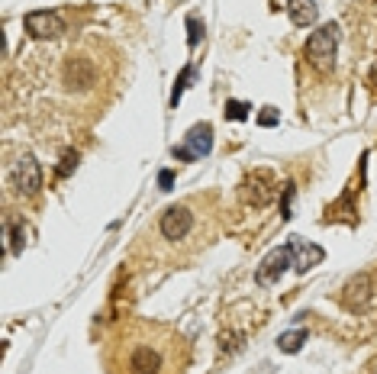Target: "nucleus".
Here are the masks:
<instances>
[{"instance_id":"nucleus-1","label":"nucleus","mask_w":377,"mask_h":374,"mask_svg":"<svg viewBox=\"0 0 377 374\" xmlns=\"http://www.w3.org/2000/svg\"><path fill=\"white\" fill-rule=\"evenodd\" d=\"M106 374H187L190 346L165 323L129 319L104 346Z\"/></svg>"},{"instance_id":"nucleus-2","label":"nucleus","mask_w":377,"mask_h":374,"mask_svg":"<svg viewBox=\"0 0 377 374\" xmlns=\"http://www.w3.org/2000/svg\"><path fill=\"white\" fill-rule=\"evenodd\" d=\"M335 55H339V26L335 23H326L319 26L303 46V58L313 65L319 75H329L335 68Z\"/></svg>"},{"instance_id":"nucleus-3","label":"nucleus","mask_w":377,"mask_h":374,"mask_svg":"<svg viewBox=\"0 0 377 374\" xmlns=\"http://www.w3.org/2000/svg\"><path fill=\"white\" fill-rule=\"evenodd\" d=\"M158 233H161V239L171 242V245L184 242V239L194 233V210H190L187 203L168 207L165 213H161V220H158Z\"/></svg>"},{"instance_id":"nucleus-4","label":"nucleus","mask_w":377,"mask_h":374,"mask_svg":"<svg viewBox=\"0 0 377 374\" xmlns=\"http://www.w3.org/2000/svg\"><path fill=\"white\" fill-rule=\"evenodd\" d=\"M10 187H13L23 201H29V197H35L42 191V168L33 155H20V159H16L13 171H10Z\"/></svg>"},{"instance_id":"nucleus-5","label":"nucleus","mask_w":377,"mask_h":374,"mask_svg":"<svg viewBox=\"0 0 377 374\" xmlns=\"http://www.w3.org/2000/svg\"><path fill=\"white\" fill-rule=\"evenodd\" d=\"M290 265H293V249H290V242H287V245H280V249L268 252V255L261 258V265L255 268V284H258V287L278 284L280 277L287 274Z\"/></svg>"},{"instance_id":"nucleus-6","label":"nucleus","mask_w":377,"mask_h":374,"mask_svg":"<svg viewBox=\"0 0 377 374\" xmlns=\"http://www.w3.org/2000/svg\"><path fill=\"white\" fill-rule=\"evenodd\" d=\"M213 152V126L209 123H197L187 129V136H184V146L181 149H171V155L181 161H197L203 159V155Z\"/></svg>"},{"instance_id":"nucleus-7","label":"nucleus","mask_w":377,"mask_h":374,"mask_svg":"<svg viewBox=\"0 0 377 374\" xmlns=\"http://www.w3.org/2000/svg\"><path fill=\"white\" fill-rule=\"evenodd\" d=\"M23 29H26L33 39L49 42V39H58V36L65 33V20L55 14V10H33V14L23 16Z\"/></svg>"},{"instance_id":"nucleus-8","label":"nucleus","mask_w":377,"mask_h":374,"mask_svg":"<svg viewBox=\"0 0 377 374\" xmlns=\"http://www.w3.org/2000/svg\"><path fill=\"white\" fill-rule=\"evenodd\" d=\"M274 191H278V181H274L271 171L248 174V178L242 181V187H239V194H242V201L248 203V207H265L274 197Z\"/></svg>"},{"instance_id":"nucleus-9","label":"nucleus","mask_w":377,"mask_h":374,"mask_svg":"<svg viewBox=\"0 0 377 374\" xmlns=\"http://www.w3.org/2000/svg\"><path fill=\"white\" fill-rule=\"evenodd\" d=\"M339 300H342V306L349 313H361V310H368V304H371V274H355V277H349L345 281V287H342V294H339Z\"/></svg>"},{"instance_id":"nucleus-10","label":"nucleus","mask_w":377,"mask_h":374,"mask_svg":"<svg viewBox=\"0 0 377 374\" xmlns=\"http://www.w3.org/2000/svg\"><path fill=\"white\" fill-rule=\"evenodd\" d=\"M94 78H97V71H94V65L87 62V58H68V65H65V84H68L71 90H87L94 84Z\"/></svg>"},{"instance_id":"nucleus-11","label":"nucleus","mask_w":377,"mask_h":374,"mask_svg":"<svg viewBox=\"0 0 377 374\" xmlns=\"http://www.w3.org/2000/svg\"><path fill=\"white\" fill-rule=\"evenodd\" d=\"M290 249H293V265H297V271H310L326 258V252H322L319 245L307 242V239H300V236L290 239Z\"/></svg>"},{"instance_id":"nucleus-12","label":"nucleus","mask_w":377,"mask_h":374,"mask_svg":"<svg viewBox=\"0 0 377 374\" xmlns=\"http://www.w3.org/2000/svg\"><path fill=\"white\" fill-rule=\"evenodd\" d=\"M287 16H290L293 26L307 29L319 20V7H316L313 0H290V4H287Z\"/></svg>"},{"instance_id":"nucleus-13","label":"nucleus","mask_w":377,"mask_h":374,"mask_svg":"<svg viewBox=\"0 0 377 374\" xmlns=\"http://www.w3.org/2000/svg\"><path fill=\"white\" fill-rule=\"evenodd\" d=\"M358 210L351 207V191L349 194H342V201L339 203H332V207L326 210V223H332V220H345V223H358Z\"/></svg>"},{"instance_id":"nucleus-14","label":"nucleus","mask_w":377,"mask_h":374,"mask_svg":"<svg viewBox=\"0 0 377 374\" xmlns=\"http://www.w3.org/2000/svg\"><path fill=\"white\" fill-rule=\"evenodd\" d=\"M303 342H307V329H290V333H280L278 348L284 355H297L303 348Z\"/></svg>"},{"instance_id":"nucleus-15","label":"nucleus","mask_w":377,"mask_h":374,"mask_svg":"<svg viewBox=\"0 0 377 374\" xmlns=\"http://www.w3.org/2000/svg\"><path fill=\"white\" fill-rule=\"evenodd\" d=\"M190 78H194V68H190V65H184L181 75H177V81H175V90H171V104H175V107H177V100H181V94H184V87H187Z\"/></svg>"},{"instance_id":"nucleus-16","label":"nucleus","mask_w":377,"mask_h":374,"mask_svg":"<svg viewBox=\"0 0 377 374\" xmlns=\"http://www.w3.org/2000/svg\"><path fill=\"white\" fill-rule=\"evenodd\" d=\"M10 252H23V245H26V226H23V223H10Z\"/></svg>"},{"instance_id":"nucleus-17","label":"nucleus","mask_w":377,"mask_h":374,"mask_svg":"<svg viewBox=\"0 0 377 374\" xmlns=\"http://www.w3.org/2000/svg\"><path fill=\"white\" fill-rule=\"evenodd\" d=\"M75 168H77V152H75V149H68V152H62V165L55 168V174L65 181L71 171H75Z\"/></svg>"},{"instance_id":"nucleus-18","label":"nucleus","mask_w":377,"mask_h":374,"mask_svg":"<svg viewBox=\"0 0 377 374\" xmlns=\"http://www.w3.org/2000/svg\"><path fill=\"white\" fill-rule=\"evenodd\" d=\"M248 110L251 107L242 104V100H229V104H226V119H239V123H242V119H248Z\"/></svg>"},{"instance_id":"nucleus-19","label":"nucleus","mask_w":377,"mask_h":374,"mask_svg":"<svg viewBox=\"0 0 377 374\" xmlns=\"http://www.w3.org/2000/svg\"><path fill=\"white\" fill-rule=\"evenodd\" d=\"M187 29H190V36H187V46H190V49H194L197 42H200V33H203L200 20H197V16H190V20H187Z\"/></svg>"},{"instance_id":"nucleus-20","label":"nucleus","mask_w":377,"mask_h":374,"mask_svg":"<svg viewBox=\"0 0 377 374\" xmlns=\"http://www.w3.org/2000/svg\"><path fill=\"white\" fill-rule=\"evenodd\" d=\"M280 123V113L274 107H265V113L258 117V126H278Z\"/></svg>"},{"instance_id":"nucleus-21","label":"nucleus","mask_w":377,"mask_h":374,"mask_svg":"<svg viewBox=\"0 0 377 374\" xmlns=\"http://www.w3.org/2000/svg\"><path fill=\"white\" fill-rule=\"evenodd\" d=\"M290 201H293V184H287L284 187V203H280V216H290Z\"/></svg>"},{"instance_id":"nucleus-22","label":"nucleus","mask_w":377,"mask_h":374,"mask_svg":"<svg viewBox=\"0 0 377 374\" xmlns=\"http://www.w3.org/2000/svg\"><path fill=\"white\" fill-rule=\"evenodd\" d=\"M171 184H175V171H161L158 174V187H161V191H171Z\"/></svg>"},{"instance_id":"nucleus-23","label":"nucleus","mask_w":377,"mask_h":374,"mask_svg":"<svg viewBox=\"0 0 377 374\" xmlns=\"http://www.w3.org/2000/svg\"><path fill=\"white\" fill-rule=\"evenodd\" d=\"M371 84H374V87H377V65H374V68H371Z\"/></svg>"}]
</instances>
